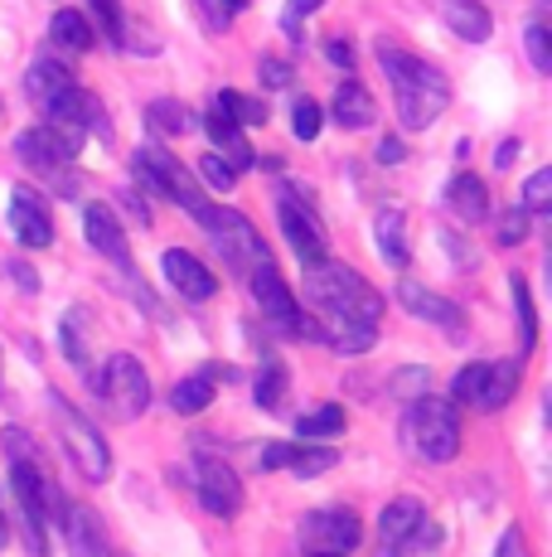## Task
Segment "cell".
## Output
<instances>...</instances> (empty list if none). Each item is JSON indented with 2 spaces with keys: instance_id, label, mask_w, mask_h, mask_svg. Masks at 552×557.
Returning <instances> with one entry per match:
<instances>
[{
  "instance_id": "1f68e13d",
  "label": "cell",
  "mask_w": 552,
  "mask_h": 557,
  "mask_svg": "<svg viewBox=\"0 0 552 557\" xmlns=\"http://www.w3.org/2000/svg\"><path fill=\"white\" fill-rule=\"evenodd\" d=\"M209 403H214V383H209V373H189V379L170 393V407H175V412H185V417L204 412Z\"/></svg>"
},
{
  "instance_id": "bcb514c9",
  "label": "cell",
  "mask_w": 552,
  "mask_h": 557,
  "mask_svg": "<svg viewBox=\"0 0 552 557\" xmlns=\"http://www.w3.org/2000/svg\"><path fill=\"white\" fill-rule=\"evenodd\" d=\"M427 379H431V373L422 369V363H412V369H398V373H392V393L412 403V398H422V393H427Z\"/></svg>"
},
{
  "instance_id": "d6a6232c",
  "label": "cell",
  "mask_w": 552,
  "mask_h": 557,
  "mask_svg": "<svg viewBox=\"0 0 552 557\" xmlns=\"http://www.w3.org/2000/svg\"><path fill=\"white\" fill-rule=\"evenodd\" d=\"M509 296H514V315H518V339H524V349L538 345V315H534V296H528V282L524 276H509Z\"/></svg>"
},
{
  "instance_id": "ac0fdd59",
  "label": "cell",
  "mask_w": 552,
  "mask_h": 557,
  "mask_svg": "<svg viewBox=\"0 0 552 557\" xmlns=\"http://www.w3.org/2000/svg\"><path fill=\"white\" fill-rule=\"evenodd\" d=\"M161 272H165V282L185 296V301H209V296L218 292V276L209 272L195 252H185V248H165Z\"/></svg>"
},
{
  "instance_id": "f546056e",
  "label": "cell",
  "mask_w": 552,
  "mask_h": 557,
  "mask_svg": "<svg viewBox=\"0 0 552 557\" xmlns=\"http://www.w3.org/2000/svg\"><path fill=\"white\" fill-rule=\"evenodd\" d=\"M296 432H301L305 442H330V436L344 432V407H339V403H325V407H315V412L296 417Z\"/></svg>"
},
{
  "instance_id": "b9f144b4",
  "label": "cell",
  "mask_w": 552,
  "mask_h": 557,
  "mask_svg": "<svg viewBox=\"0 0 552 557\" xmlns=\"http://www.w3.org/2000/svg\"><path fill=\"white\" fill-rule=\"evenodd\" d=\"M195 5H199V20H204L214 35H223V29L233 25V15H238L248 0H195Z\"/></svg>"
},
{
  "instance_id": "e575fe53",
  "label": "cell",
  "mask_w": 552,
  "mask_h": 557,
  "mask_svg": "<svg viewBox=\"0 0 552 557\" xmlns=\"http://www.w3.org/2000/svg\"><path fill=\"white\" fill-rule=\"evenodd\" d=\"M146 122H151V132H165V136L189 132V112H185V102H175V98H155L146 107Z\"/></svg>"
},
{
  "instance_id": "7bdbcfd3",
  "label": "cell",
  "mask_w": 552,
  "mask_h": 557,
  "mask_svg": "<svg viewBox=\"0 0 552 557\" xmlns=\"http://www.w3.org/2000/svg\"><path fill=\"white\" fill-rule=\"evenodd\" d=\"M524 45H528V59H534V69L538 73H552V49H548V25H543V20H528Z\"/></svg>"
},
{
  "instance_id": "4fadbf2b",
  "label": "cell",
  "mask_w": 552,
  "mask_h": 557,
  "mask_svg": "<svg viewBox=\"0 0 552 557\" xmlns=\"http://www.w3.org/2000/svg\"><path fill=\"white\" fill-rule=\"evenodd\" d=\"M378 539H384V557L402 553V548H417V543H431L427 539V509H422V499H412V495L392 499V505L384 509V519H378Z\"/></svg>"
},
{
  "instance_id": "74e56055",
  "label": "cell",
  "mask_w": 552,
  "mask_h": 557,
  "mask_svg": "<svg viewBox=\"0 0 552 557\" xmlns=\"http://www.w3.org/2000/svg\"><path fill=\"white\" fill-rule=\"evenodd\" d=\"M281 398H286V369L276 359H267L262 363V373H258V403L262 407H281Z\"/></svg>"
},
{
  "instance_id": "3957f363",
  "label": "cell",
  "mask_w": 552,
  "mask_h": 557,
  "mask_svg": "<svg viewBox=\"0 0 552 557\" xmlns=\"http://www.w3.org/2000/svg\"><path fill=\"white\" fill-rule=\"evenodd\" d=\"M402 442L427 460V466L455 460V451H461V417H455V403L431 398V393L412 398L407 417H402Z\"/></svg>"
},
{
  "instance_id": "277c9868",
  "label": "cell",
  "mask_w": 552,
  "mask_h": 557,
  "mask_svg": "<svg viewBox=\"0 0 552 557\" xmlns=\"http://www.w3.org/2000/svg\"><path fill=\"white\" fill-rule=\"evenodd\" d=\"M195 223L214 238V248L218 257L233 267L238 276H248L252 267H262V262H272V252H267V243L258 238V228H252L248 219H242L238 209H223V203H199L195 209Z\"/></svg>"
},
{
  "instance_id": "ffe728a7",
  "label": "cell",
  "mask_w": 552,
  "mask_h": 557,
  "mask_svg": "<svg viewBox=\"0 0 552 557\" xmlns=\"http://www.w3.org/2000/svg\"><path fill=\"white\" fill-rule=\"evenodd\" d=\"M63 539H68L73 557H112L108 553V533H102V519L83 505L63 509Z\"/></svg>"
},
{
  "instance_id": "5bb4252c",
  "label": "cell",
  "mask_w": 552,
  "mask_h": 557,
  "mask_svg": "<svg viewBox=\"0 0 552 557\" xmlns=\"http://www.w3.org/2000/svg\"><path fill=\"white\" fill-rule=\"evenodd\" d=\"M136 156H141L146 165L155 170V180H161V195H165L170 203H179V209H189V213H195L199 203H204L199 175H195V170L179 165V156H175V151H165V146H141Z\"/></svg>"
},
{
  "instance_id": "f1b7e54d",
  "label": "cell",
  "mask_w": 552,
  "mask_h": 557,
  "mask_svg": "<svg viewBox=\"0 0 552 557\" xmlns=\"http://www.w3.org/2000/svg\"><path fill=\"white\" fill-rule=\"evenodd\" d=\"M518 393V363L504 359V363H490V373H485V393L475 407H485V412H499L509 398Z\"/></svg>"
},
{
  "instance_id": "ba28073f",
  "label": "cell",
  "mask_w": 552,
  "mask_h": 557,
  "mask_svg": "<svg viewBox=\"0 0 552 557\" xmlns=\"http://www.w3.org/2000/svg\"><path fill=\"white\" fill-rule=\"evenodd\" d=\"M276 219H281V233L286 243L296 248L305 267L311 262H325V228H321V203L301 189V180L276 189Z\"/></svg>"
},
{
  "instance_id": "d4e9b609",
  "label": "cell",
  "mask_w": 552,
  "mask_h": 557,
  "mask_svg": "<svg viewBox=\"0 0 552 557\" xmlns=\"http://www.w3.org/2000/svg\"><path fill=\"white\" fill-rule=\"evenodd\" d=\"M63 88H73L68 63H63V59H49V53H39V59L29 63V73H25V92H29V102L45 107L49 98H59Z\"/></svg>"
},
{
  "instance_id": "c3c4849f",
  "label": "cell",
  "mask_w": 552,
  "mask_h": 557,
  "mask_svg": "<svg viewBox=\"0 0 552 557\" xmlns=\"http://www.w3.org/2000/svg\"><path fill=\"white\" fill-rule=\"evenodd\" d=\"M5 460H39L35 436L20 432V426H10V432H5Z\"/></svg>"
},
{
  "instance_id": "5b68a950",
  "label": "cell",
  "mask_w": 552,
  "mask_h": 557,
  "mask_svg": "<svg viewBox=\"0 0 552 557\" xmlns=\"http://www.w3.org/2000/svg\"><path fill=\"white\" fill-rule=\"evenodd\" d=\"M15 156L25 160L39 180H49L63 199L78 195L83 180H78V170H73V156H78V141H73V136L54 132V126H29V132L15 136Z\"/></svg>"
},
{
  "instance_id": "836d02e7",
  "label": "cell",
  "mask_w": 552,
  "mask_h": 557,
  "mask_svg": "<svg viewBox=\"0 0 552 557\" xmlns=\"http://www.w3.org/2000/svg\"><path fill=\"white\" fill-rule=\"evenodd\" d=\"M218 112L228 116V122H238V126H262V122H267V107H262L258 98H242L238 88H223L218 92Z\"/></svg>"
},
{
  "instance_id": "7402d4cb",
  "label": "cell",
  "mask_w": 552,
  "mask_h": 557,
  "mask_svg": "<svg viewBox=\"0 0 552 557\" xmlns=\"http://www.w3.org/2000/svg\"><path fill=\"white\" fill-rule=\"evenodd\" d=\"M441 20H446V29H455L471 45H485L494 35V20L480 0H441Z\"/></svg>"
},
{
  "instance_id": "d6986e66",
  "label": "cell",
  "mask_w": 552,
  "mask_h": 557,
  "mask_svg": "<svg viewBox=\"0 0 552 557\" xmlns=\"http://www.w3.org/2000/svg\"><path fill=\"white\" fill-rule=\"evenodd\" d=\"M83 238L116 267L131 262V252H126V228L116 223V213L108 209V203H88V209H83Z\"/></svg>"
},
{
  "instance_id": "9f6ffc18",
  "label": "cell",
  "mask_w": 552,
  "mask_h": 557,
  "mask_svg": "<svg viewBox=\"0 0 552 557\" xmlns=\"http://www.w3.org/2000/svg\"><path fill=\"white\" fill-rule=\"evenodd\" d=\"M402 156H407V146H402L398 136H384V141H378V165H398Z\"/></svg>"
},
{
  "instance_id": "91938a15",
  "label": "cell",
  "mask_w": 552,
  "mask_h": 557,
  "mask_svg": "<svg viewBox=\"0 0 552 557\" xmlns=\"http://www.w3.org/2000/svg\"><path fill=\"white\" fill-rule=\"evenodd\" d=\"M305 557H344V553H321V548H311V553H305Z\"/></svg>"
},
{
  "instance_id": "7c38bea8",
  "label": "cell",
  "mask_w": 552,
  "mask_h": 557,
  "mask_svg": "<svg viewBox=\"0 0 552 557\" xmlns=\"http://www.w3.org/2000/svg\"><path fill=\"white\" fill-rule=\"evenodd\" d=\"M301 533L311 548L321 553H354L359 548V533H364V523H359L354 509H315L301 519Z\"/></svg>"
},
{
  "instance_id": "83f0119b",
  "label": "cell",
  "mask_w": 552,
  "mask_h": 557,
  "mask_svg": "<svg viewBox=\"0 0 552 557\" xmlns=\"http://www.w3.org/2000/svg\"><path fill=\"white\" fill-rule=\"evenodd\" d=\"M49 39H54L59 49H68V53L92 49V20L78 15V10H59L54 25H49Z\"/></svg>"
},
{
  "instance_id": "681fc988",
  "label": "cell",
  "mask_w": 552,
  "mask_h": 557,
  "mask_svg": "<svg viewBox=\"0 0 552 557\" xmlns=\"http://www.w3.org/2000/svg\"><path fill=\"white\" fill-rule=\"evenodd\" d=\"M321 5H325V0H286V20H281V25H286V35H291V39H301V35H305V29H301V20L311 15V10H321Z\"/></svg>"
},
{
  "instance_id": "6f0895ef",
  "label": "cell",
  "mask_w": 552,
  "mask_h": 557,
  "mask_svg": "<svg viewBox=\"0 0 552 557\" xmlns=\"http://www.w3.org/2000/svg\"><path fill=\"white\" fill-rule=\"evenodd\" d=\"M518 151H524L518 141H499V151H494V170H509V165L518 160Z\"/></svg>"
},
{
  "instance_id": "9a60e30c",
  "label": "cell",
  "mask_w": 552,
  "mask_h": 557,
  "mask_svg": "<svg viewBox=\"0 0 552 557\" xmlns=\"http://www.w3.org/2000/svg\"><path fill=\"white\" fill-rule=\"evenodd\" d=\"M398 306L407 310V315L437 325L441 335H451V339H465V330H471L461 306L446 301V296H437V292H427V286H417V282H398Z\"/></svg>"
},
{
  "instance_id": "f6af8a7d",
  "label": "cell",
  "mask_w": 552,
  "mask_h": 557,
  "mask_svg": "<svg viewBox=\"0 0 552 557\" xmlns=\"http://www.w3.org/2000/svg\"><path fill=\"white\" fill-rule=\"evenodd\" d=\"M0 276H5V282H15L25 296H39V272L25 262V257H5V262H0Z\"/></svg>"
},
{
  "instance_id": "484cf974",
  "label": "cell",
  "mask_w": 552,
  "mask_h": 557,
  "mask_svg": "<svg viewBox=\"0 0 552 557\" xmlns=\"http://www.w3.org/2000/svg\"><path fill=\"white\" fill-rule=\"evenodd\" d=\"M374 238H378V252H384L388 267H407L412 262V248H407V219H402V209H384L374 219Z\"/></svg>"
},
{
  "instance_id": "7a4b0ae2",
  "label": "cell",
  "mask_w": 552,
  "mask_h": 557,
  "mask_svg": "<svg viewBox=\"0 0 552 557\" xmlns=\"http://www.w3.org/2000/svg\"><path fill=\"white\" fill-rule=\"evenodd\" d=\"M305 301L325 315V330L330 325H378V315H384V296L374 292V282H364V276L344 262L305 267Z\"/></svg>"
},
{
  "instance_id": "7dc6e473",
  "label": "cell",
  "mask_w": 552,
  "mask_h": 557,
  "mask_svg": "<svg viewBox=\"0 0 552 557\" xmlns=\"http://www.w3.org/2000/svg\"><path fill=\"white\" fill-rule=\"evenodd\" d=\"M528 219H534L528 209H509L504 213V228H499V248H518V243L528 238Z\"/></svg>"
},
{
  "instance_id": "6da1fadb",
  "label": "cell",
  "mask_w": 552,
  "mask_h": 557,
  "mask_svg": "<svg viewBox=\"0 0 552 557\" xmlns=\"http://www.w3.org/2000/svg\"><path fill=\"white\" fill-rule=\"evenodd\" d=\"M374 53L392 83V98H398V122L407 126V132H427L446 107H451V83H446V73L431 69L427 59H417L412 49L392 45V39H378Z\"/></svg>"
},
{
  "instance_id": "11a10c76",
  "label": "cell",
  "mask_w": 552,
  "mask_h": 557,
  "mask_svg": "<svg viewBox=\"0 0 552 557\" xmlns=\"http://www.w3.org/2000/svg\"><path fill=\"white\" fill-rule=\"evenodd\" d=\"M291 451H296V446H281V442L262 446V470H281V466H291Z\"/></svg>"
},
{
  "instance_id": "db71d44e",
  "label": "cell",
  "mask_w": 552,
  "mask_h": 557,
  "mask_svg": "<svg viewBox=\"0 0 552 557\" xmlns=\"http://www.w3.org/2000/svg\"><path fill=\"white\" fill-rule=\"evenodd\" d=\"M441 243H446V252L455 257V267H461V272H471V267H480V262H475V252L465 248L461 238H451V233H441Z\"/></svg>"
},
{
  "instance_id": "680465c9",
  "label": "cell",
  "mask_w": 552,
  "mask_h": 557,
  "mask_svg": "<svg viewBox=\"0 0 552 557\" xmlns=\"http://www.w3.org/2000/svg\"><path fill=\"white\" fill-rule=\"evenodd\" d=\"M330 59L339 63V69H354V53H349V45H339V39L330 45Z\"/></svg>"
},
{
  "instance_id": "ee69618b",
  "label": "cell",
  "mask_w": 552,
  "mask_h": 557,
  "mask_svg": "<svg viewBox=\"0 0 552 557\" xmlns=\"http://www.w3.org/2000/svg\"><path fill=\"white\" fill-rule=\"evenodd\" d=\"M321 122H325L321 102H311V98L296 102V112H291V132L301 136V141H315V136H321Z\"/></svg>"
},
{
  "instance_id": "2e32d148",
  "label": "cell",
  "mask_w": 552,
  "mask_h": 557,
  "mask_svg": "<svg viewBox=\"0 0 552 557\" xmlns=\"http://www.w3.org/2000/svg\"><path fill=\"white\" fill-rule=\"evenodd\" d=\"M248 286H252V301H258L262 315H267L272 325L281 330V335H291L301 306L291 301V286L281 282V272H276L272 262H262V267H252V272H248Z\"/></svg>"
},
{
  "instance_id": "52a82bcc",
  "label": "cell",
  "mask_w": 552,
  "mask_h": 557,
  "mask_svg": "<svg viewBox=\"0 0 552 557\" xmlns=\"http://www.w3.org/2000/svg\"><path fill=\"white\" fill-rule=\"evenodd\" d=\"M10 495H15L20 513H25V543L35 557L49 553V505H54L59 490L49 485L45 466L39 460H10Z\"/></svg>"
},
{
  "instance_id": "8992f818",
  "label": "cell",
  "mask_w": 552,
  "mask_h": 557,
  "mask_svg": "<svg viewBox=\"0 0 552 557\" xmlns=\"http://www.w3.org/2000/svg\"><path fill=\"white\" fill-rule=\"evenodd\" d=\"M49 407H54V426H59L63 451L73 456V466H78L92 485H102V480L112 475V451H108V442H102V432L63 398V393H49Z\"/></svg>"
},
{
  "instance_id": "816d5d0a",
  "label": "cell",
  "mask_w": 552,
  "mask_h": 557,
  "mask_svg": "<svg viewBox=\"0 0 552 557\" xmlns=\"http://www.w3.org/2000/svg\"><path fill=\"white\" fill-rule=\"evenodd\" d=\"M116 203H122V209L131 213L136 223H151V209H146V203H141V195H136L131 185H122V189H116Z\"/></svg>"
},
{
  "instance_id": "8fae6325",
  "label": "cell",
  "mask_w": 552,
  "mask_h": 557,
  "mask_svg": "<svg viewBox=\"0 0 552 557\" xmlns=\"http://www.w3.org/2000/svg\"><path fill=\"white\" fill-rule=\"evenodd\" d=\"M195 495H199V505H204L209 513H218V519H233V513L242 509V480L233 475L228 460L195 456Z\"/></svg>"
},
{
  "instance_id": "e0dca14e",
  "label": "cell",
  "mask_w": 552,
  "mask_h": 557,
  "mask_svg": "<svg viewBox=\"0 0 552 557\" xmlns=\"http://www.w3.org/2000/svg\"><path fill=\"white\" fill-rule=\"evenodd\" d=\"M5 219H10V233H15V238L25 243V248H49V243H54L49 203L39 199L29 185L10 189V209H5Z\"/></svg>"
},
{
  "instance_id": "4dcf8cb0",
  "label": "cell",
  "mask_w": 552,
  "mask_h": 557,
  "mask_svg": "<svg viewBox=\"0 0 552 557\" xmlns=\"http://www.w3.org/2000/svg\"><path fill=\"white\" fill-rule=\"evenodd\" d=\"M325 345L335 355H368L378 345V325H330L325 330Z\"/></svg>"
},
{
  "instance_id": "8d00e7d4",
  "label": "cell",
  "mask_w": 552,
  "mask_h": 557,
  "mask_svg": "<svg viewBox=\"0 0 552 557\" xmlns=\"http://www.w3.org/2000/svg\"><path fill=\"white\" fill-rule=\"evenodd\" d=\"M485 373H490V363H465V369L455 373V383H451V398L475 407L480 403V393H485Z\"/></svg>"
},
{
  "instance_id": "f35d334b",
  "label": "cell",
  "mask_w": 552,
  "mask_h": 557,
  "mask_svg": "<svg viewBox=\"0 0 552 557\" xmlns=\"http://www.w3.org/2000/svg\"><path fill=\"white\" fill-rule=\"evenodd\" d=\"M88 10H92V20H98V29L112 39L116 49H122V35H126V20H122V5L116 0H88Z\"/></svg>"
},
{
  "instance_id": "44dd1931",
  "label": "cell",
  "mask_w": 552,
  "mask_h": 557,
  "mask_svg": "<svg viewBox=\"0 0 552 557\" xmlns=\"http://www.w3.org/2000/svg\"><path fill=\"white\" fill-rule=\"evenodd\" d=\"M330 116L344 126V132H364V126H374V116H378L374 92H368L364 83L344 78V83H339V92L330 98Z\"/></svg>"
},
{
  "instance_id": "30bf717a",
  "label": "cell",
  "mask_w": 552,
  "mask_h": 557,
  "mask_svg": "<svg viewBox=\"0 0 552 557\" xmlns=\"http://www.w3.org/2000/svg\"><path fill=\"white\" fill-rule=\"evenodd\" d=\"M39 112H45V126H54V132H63V136H73V141H83L88 132L92 136H112L102 102L92 98V92H83L78 83H73V88H63L59 98H49Z\"/></svg>"
},
{
  "instance_id": "603a6c76",
  "label": "cell",
  "mask_w": 552,
  "mask_h": 557,
  "mask_svg": "<svg viewBox=\"0 0 552 557\" xmlns=\"http://www.w3.org/2000/svg\"><path fill=\"white\" fill-rule=\"evenodd\" d=\"M204 132H209V141L218 146V156L228 160L233 170H248L252 160H258V156H252V146H248V136H242V126L228 122L218 107H214V112H204Z\"/></svg>"
},
{
  "instance_id": "ab89813d",
  "label": "cell",
  "mask_w": 552,
  "mask_h": 557,
  "mask_svg": "<svg viewBox=\"0 0 552 557\" xmlns=\"http://www.w3.org/2000/svg\"><path fill=\"white\" fill-rule=\"evenodd\" d=\"M199 180H204L214 195H233V185H238V170H233L223 156H204V165H199Z\"/></svg>"
},
{
  "instance_id": "f5cc1de1",
  "label": "cell",
  "mask_w": 552,
  "mask_h": 557,
  "mask_svg": "<svg viewBox=\"0 0 552 557\" xmlns=\"http://www.w3.org/2000/svg\"><path fill=\"white\" fill-rule=\"evenodd\" d=\"M262 83L267 88H291V69L281 59H262Z\"/></svg>"
},
{
  "instance_id": "9c48e42d",
  "label": "cell",
  "mask_w": 552,
  "mask_h": 557,
  "mask_svg": "<svg viewBox=\"0 0 552 557\" xmlns=\"http://www.w3.org/2000/svg\"><path fill=\"white\" fill-rule=\"evenodd\" d=\"M92 393L108 398L116 407V417L136 422V417L151 407V379H146V363L136 355H112L98 373H92Z\"/></svg>"
},
{
  "instance_id": "4316f807",
  "label": "cell",
  "mask_w": 552,
  "mask_h": 557,
  "mask_svg": "<svg viewBox=\"0 0 552 557\" xmlns=\"http://www.w3.org/2000/svg\"><path fill=\"white\" fill-rule=\"evenodd\" d=\"M83 325H88V310H68V315L59 320V349H63V359L73 363L78 373H88V383H92V359H88V345H83Z\"/></svg>"
},
{
  "instance_id": "d590c367",
  "label": "cell",
  "mask_w": 552,
  "mask_h": 557,
  "mask_svg": "<svg viewBox=\"0 0 552 557\" xmlns=\"http://www.w3.org/2000/svg\"><path fill=\"white\" fill-rule=\"evenodd\" d=\"M335 466H339V451H330V446H296L286 470H296L301 480H315V475H325V470H335Z\"/></svg>"
},
{
  "instance_id": "60d3db41",
  "label": "cell",
  "mask_w": 552,
  "mask_h": 557,
  "mask_svg": "<svg viewBox=\"0 0 552 557\" xmlns=\"http://www.w3.org/2000/svg\"><path fill=\"white\" fill-rule=\"evenodd\" d=\"M518 209H528V213H548L552 209V170H534V175H528L524 203H518Z\"/></svg>"
},
{
  "instance_id": "cb8c5ba5",
  "label": "cell",
  "mask_w": 552,
  "mask_h": 557,
  "mask_svg": "<svg viewBox=\"0 0 552 557\" xmlns=\"http://www.w3.org/2000/svg\"><path fill=\"white\" fill-rule=\"evenodd\" d=\"M446 209L461 223H485V213H490V189H485V180L455 175L451 185H446Z\"/></svg>"
},
{
  "instance_id": "f907efd6",
  "label": "cell",
  "mask_w": 552,
  "mask_h": 557,
  "mask_svg": "<svg viewBox=\"0 0 552 557\" xmlns=\"http://www.w3.org/2000/svg\"><path fill=\"white\" fill-rule=\"evenodd\" d=\"M494 557H534V553H528V539H524V529H504V539H499Z\"/></svg>"
}]
</instances>
